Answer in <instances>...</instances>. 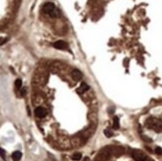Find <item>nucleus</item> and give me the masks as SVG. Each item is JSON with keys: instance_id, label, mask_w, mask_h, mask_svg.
<instances>
[{"instance_id": "obj_9", "label": "nucleus", "mask_w": 162, "mask_h": 161, "mask_svg": "<svg viewBox=\"0 0 162 161\" xmlns=\"http://www.w3.org/2000/svg\"><path fill=\"white\" fill-rule=\"evenodd\" d=\"M113 128L114 129L120 128V118L118 116H114L113 117Z\"/></svg>"}, {"instance_id": "obj_7", "label": "nucleus", "mask_w": 162, "mask_h": 161, "mask_svg": "<svg viewBox=\"0 0 162 161\" xmlns=\"http://www.w3.org/2000/svg\"><path fill=\"white\" fill-rule=\"evenodd\" d=\"M89 89H90V86H87V84L83 83V84L81 85V87H79V88L77 89V93H85V91H87Z\"/></svg>"}, {"instance_id": "obj_12", "label": "nucleus", "mask_w": 162, "mask_h": 161, "mask_svg": "<svg viewBox=\"0 0 162 161\" xmlns=\"http://www.w3.org/2000/svg\"><path fill=\"white\" fill-rule=\"evenodd\" d=\"M15 87H16V89H21L22 87V80L20 79H18L15 80Z\"/></svg>"}, {"instance_id": "obj_4", "label": "nucleus", "mask_w": 162, "mask_h": 161, "mask_svg": "<svg viewBox=\"0 0 162 161\" xmlns=\"http://www.w3.org/2000/svg\"><path fill=\"white\" fill-rule=\"evenodd\" d=\"M53 46L55 47L56 49H59V50H66V49L68 48V44L65 41H62V40L56 41L55 43L53 44Z\"/></svg>"}, {"instance_id": "obj_2", "label": "nucleus", "mask_w": 162, "mask_h": 161, "mask_svg": "<svg viewBox=\"0 0 162 161\" xmlns=\"http://www.w3.org/2000/svg\"><path fill=\"white\" fill-rule=\"evenodd\" d=\"M147 125L150 127V128L154 129V130L156 131H160L162 128V121L159 119H156V118H149V119L147 120Z\"/></svg>"}, {"instance_id": "obj_3", "label": "nucleus", "mask_w": 162, "mask_h": 161, "mask_svg": "<svg viewBox=\"0 0 162 161\" xmlns=\"http://www.w3.org/2000/svg\"><path fill=\"white\" fill-rule=\"evenodd\" d=\"M131 156L133 157L134 160L136 161H145L146 160V155L142 153L141 151L138 150H132L131 151Z\"/></svg>"}, {"instance_id": "obj_1", "label": "nucleus", "mask_w": 162, "mask_h": 161, "mask_svg": "<svg viewBox=\"0 0 162 161\" xmlns=\"http://www.w3.org/2000/svg\"><path fill=\"white\" fill-rule=\"evenodd\" d=\"M43 12L46 13V14L50 15V16L56 17L58 16V12L57 9H56V6L53 2H46V3L43 5Z\"/></svg>"}, {"instance_id": "obj_5", "label": "nucleus", "mask_w": 162, "mask_h": 161, "mask_svg": "<svg viewBox=\"0 0 162 161\" xmlns=\"http://www.w3.org/2000/svg\"><path fill=\"white\" fill-rule=\"evenodd\" d=\"M35 115H36V116H38V117L42 118V117H44V116H46V115H47V111L44 108V107L38 106L37 108L35 109Z\"/></svg>"}, {"instance_id": "obj_14", "label": "nucleus", "mask_w": 162, "mask_h": 161, "mask_svg": "<svg viewBox=\"0 0 162 161\" xmlns=\"http://www.w3.org/2000/svg\"><path fill=\"white\" fill-rule=\"evenodd\" d=\"M0 156H1L3 159H5V151H4L2 148H0Z\"/></svg>"}, {"instance_id": "obj_6", "label": "nucleus", "mask_w": 162, "mask_h": 161, "mask_svg": "<svg viewBox=\"0 0 162 161\" xmlns=\"http://www.w3.org/2000/svg\"><path fill=\"white\" fill-rule=\"evenodd\" d=\"M72 78L78 82V80H81L83 79V74L79 70H74L72 72Z\"/></svg>"}, {"instance_id": "obj_11", "label": "nucleus", "mask_w": 162, "mask_h": 161, "mask_svg": "<svg viewBox=\"0 0 162 161\" xmlns=\"http://www.w3.org/2000/svg\"><path fill=\"white\" fill-rule=\"evenodd\" d=\"M103 133H105V135L107 136V137H111V136L113 135V131H112L111 129H105Z\"/></svg>"}, {"instance_id": "obj_15", "label": "nucleus", "mask_w": 162, "mask_h": 161, "mask_svg": "<svg viewBox=\"0 0 162 161\" xmlns=\"http://www.w3.org/2000/svg\"><path fill=\"white\" fill-rule=\"evenodd\" d=\"M26 91H27V89L26 88H22L21 89V96H24L26 93Z\"/></svg>"}, {"instance_id": "obj_13", "label": "nucleus", "mask_w": 162, "mask_h": 161, "mask_svg": "<svg viewBox=\"0 0 162 161\" xmlns=\"http://www.w3.org/2000/svg\"><path fill=\"white\" fill-rule=\"evenodd\" d=\"M155 152H156L158 155H161V154H162V149L160 148V147H156V148H155Z\"/></svg>"}, {"instance_id": "obj_8", "label": "nucleus", "mask_w": 162, "mask_h": 161, "mask_svg": "<svg viewBox=\"0 0 162 161\" xmlns=\"http://www.w3.org/2000/svg\"><path fill=\"white\" fill-rule=\"evenodd\" d=\"M21 157H22V153H21L20 151H15V152H13V154H12V159L14 160V161L20 160V159H21Z\"/></svg>"}, {"instance_id": "obj_10", "label": "nucleus", "mask_w": 162, "mask_h": 161, "mask_svg": "<svg viewBox=\"0 0 162 161\" xmlns=\"http://www.w3.org/2000/svg\"><path fill=\"white\" fill-rule=\"evenodd\" d=\"M81 158H82V154H81L80 152H76V153L73 154V156H72V159L74 161H79V160H81Z\"/></svg>"}]
</instances>
